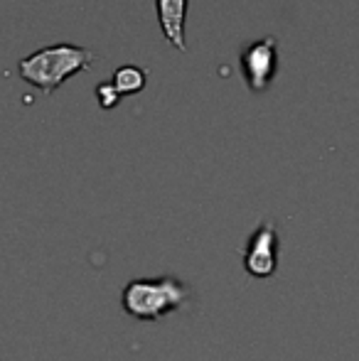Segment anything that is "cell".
<instances>
[{"label":"cell","mask_w":359,"mask_h":361,"mask_svg":"<svg viewBox=\"0 0 359 361\" xmlns=\"http://www.w3.org/2000/svg\"><path fill=\"white\" fill-rule=\"evenodd\" d=\"M241 67L244 74L249 79V86L254 91H264L271 84L273 74L278 67V57H276V39L264 37L251 42L249 47L241 54Z\"/></svg>","instance_id":"4"},{"label":"cell","mask_w":359,"mask_h":361,"mask_svg":"<svg viewBox=\"0 0 359 361\" xmlns=\"http://www.w3.org/2000/svg\"><path fill=\"white\" fill-rule=\"evenodd\" d=\"M145 81H148V74H145L143 69L133 67V64H126V67L116 69L111 84L116 86V91H118L121 96H130V94H138L145 86Z\"/></svg>","instance_id":"6"},{"label":"cell","mask_w":359,"mask_h":361,"mask_svg":"<svg viewBox=\"0 0 359 361\" xmlns=\"http://www.w3.org/2000/svg\"><path fill=\"white\" fill-rule=\"evenodd\" d=\"M96 96H99L101 109H114V106L121 101V94L116 91V86L111 84V81H106V84L96 86Z\"/></svg>","instance_id":"7"},{"label":"cell","mask_w":359,"mask_h":361,"mask_svg":"<svg viewBox=\"0 0 359 361\" xmlns=\"http://www.w3.org/2000/svg\"><path fill=\"white\" fill-rule=\"evenodd\" d=\"M276 246H278V233L276 224L266 221L251 233L249 243L244 251V268L249 276L254 278H271L276 273Z\"/></svg>","instance_id":"3"},{"label":"cell","mask_w":359,"mask_h":361,"mask_svg":"<svg viewBox=\"0 0 359 361\" xmlns=\"http://www.w3.org/2000/svg\"><path fill=\"white\" fill-rule=\"evenodd\" d=\"M190 290L178 278H133L123 288L121 305L123 312L140 322H158L170 312H178L187 305Z\"/></svg>","instance_id":"2"},{"label":"cell","mask_w":359,"mask_h":361,"mask_svg":"<svg viewBox=\"0 0 359 361\" xmlns=\"http://www.w3.org/2000/svg\"><path fill=\"white\" fill-rule=\"evenodd\" d=\"M158 8V20L163 27L165 37L175 44L178 49L185 52V18H187V0H155Z\"/></svg>","instance_id":"5"},{"label":"cell","mask_w":359,"mask_h":361,"mask_svg":"<svg viewBox=\"0 0 359 361\" xmlns=\"http://www.w3.org/2000/svg\"><path fill=\"white\" fill-rule=\"evenodd\" d=\"M96 62L91 49L77 47V44H49L37 52L28 54L18 62V72L28 84L37 86L42 94H54L69 76L79 74L82 69Z\"/></svg>","instance_id":"1"}]
</instances>
